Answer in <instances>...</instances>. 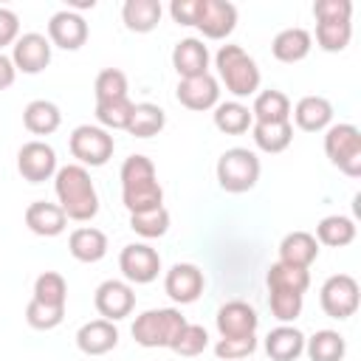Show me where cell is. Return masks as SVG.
I'll use <instances>...</instances> for the list:
<instances>
[{
  "instance_id": "cell-1",
  "label": "cell",
  "mask_w": 361,
  "mask_h": 361,
  "mask_svg": "<svg viewBox=\"0 0 361 361\" xmlns=\"http://www.w3.org/2000/svg\"><path fill=\"white\" fill-rule=\"evenodd\" d=\"M54 192L59 200V209L65 212L68 220L87 223L99 214V195L90 180V172L79 164L59 166L54 175Z\"/></svg>"
},
{
  "instance_id": "cell-2",
  "label": "cell",
  "mask_w": 361,
  "mask_h": 361,
  "mask_svg": "<svg viewBox=\"0 0 361 361\" xmlns=\"http://www.w3.org/2000/svg\"><path fill=\"white\" fill-rule=\"evenodd\" d=\"M121 203L130 214L164 206V189L155 175V164L147 155H130L121 164Z\"/></svg>"
},
{
  "instance_id": "cell-3",
  "label": "cell",
  "mask_w": 361,
  "mask_h": 361,
  "mask_svg": "<svg viewBox=\"0 0 361 361\" xmlns=\"http://www.w3.org/2000/svg\"><path fill=\"white\" fill-rule=\"evenodd\" d=\"M214 68H217V76L226 85V90L234 96V102L257 96L262 76H259L254 56H248L240 45H220V51L214 54Z\"/></svg>"
},
{
  "instance_id": "cell-4",
  "label": "cell",
  "mask_w": 361,
  "mask_h": 361,
  "mask_svg": "<svg viewBox=\"0 0 361 361\" xmlns=\"http://www.w3.org/2000/svg\"><path fill=\"white\" fill-rule=\"evenodd\" d=\"M214 172H217V183L223 192L243 195V192H251L257 186L262 166H259L257 152H251L245 147H231L217 158Z\"/></svg>"
},
{
  "instance_id": "cell-5",
  "label": "cell",
  "mask_w": 361,
  "mask_h": 361,
  "mask_svg": "<svg viewBox=\"0 0 361 361\" xmlns=\"http://www.w3.org/2000/svg\"><path fill=\"white\" fill-rule=\"evenodd\" d=\"M186 327V319L178 307H152L135 316L133 322V338L141 347H172L178 333Z\"/></svg>"
},
{
  "instance_id": "cell-6",
  "label": "cell",
  "mask_w": 361,
  "mask_h": 361,
  "mask_svg": "<svg viewBox=\"0 0 361 361\" xmlns=\"http://www.w3.org/2000/svg\"><path fill=\"white\" fill-rule=\"evenodd\" d=\"M324 155L347 178H361V130L355 124H330L324 130Z\"/></svg>"
},
{
  "instance_id": "cell-7",
  "label": "cell",
  "mask_w": 361,
  "mask_h": 361,
  "mask_svg": "<svg viewBox=\"0 0 361 361\" xmlns=\"http://www.w3.org/2000/svg\"><path fill=\"white\" fill-rule=\"evenodd\" d=\"M71 155L79 161V166H104L110 158H113V149H116V141L113 135L104 130V127H96V124H79L73 133H71Z\"/></svg>"
},
{
  "instance_id": "cell-8",
  "label": "cell",
  "mask_w": 361,
  "mask_h": 361,
  "mask_svg": "<svg viewBox=\"0 0 361 361\" xmlns=\"http://www.w3.org/2000/svg\"><path fill=\"white\" fill-rule=\"evenodd\" d=\"M319 305L330 319H350L361 305V288L350 274H333L319 290Z\"/></svg>"
},
{
  "instance_id": "cell-9",
  "label": "cell",
  "mask_w": 361,
  "mask_h": 361,
  "mask_svg": "<svg viewBox=\"0 0 361 361\" xmlns=\"http://www.w3.org/2000/svg\"><path fill=\"white\" fill-rule=\"evenodd\" d=\"M118 268L127 282L133 285H149L158 279L161 271V254L147 243H130L118 254Z\"/></svg>"
},
{
  "instance_id": "cell-10",
  "label": "cell",
  "mask_w": 361,
  "mask_h": 361,
  "mask_svg": "<svg viewBox=\"0 0 361 361\" xmlns=\"http://www.w3.org/2000/svg\"><path fill=\"white\" fill-rule=\"evenodd\" d=\"M56 152L45 141H25L17 152V172L28 183H42L56 175Z\"/></svg>"
},
{
  "instance_id": "cell-11",
  "label": "cell",
  "mask_w": 361,
  "mask_h": 361,
  "mask_svg": "<svg viewBox=\"0 0 361 361\" xmlns=\"http://www.w3.org/2000/svg\"><path fill=\"white\" fill-rule=\"evenodd\" d=\"M206 288V276L192 262H175L164 276V290L175 305H192L200 299Z\"/></svg>"
},
{
  "instance_id": "cell-12",
  "label": "cell",
  "mask_w": 361,
  "mask_h": 361,
  "mask_svg": "<svg viewBox=\"0 0 361 361\" xmlns=\"http://www.w3.org/2000/svg\"><path fill=\"white\" fill-rule=\"evenodd\" d=\"M93 305L99 310L102 319L107 322H121L133 313L135 307V293L130 288V282H121V279H104L99 288H96V296H93Z\"/></svg>"
},
{
  "instance_id": "cell-13",
  "label": "cell",
  "mask_w": 361,
  "mask_h": 361,
  "mask_svg": "<svg viewBox=\"0 0 361 361\" xmlns=\"http://www.w3.org/2000/svg\"><path fill=\"white\" fill-rule=\"evenodd\" d=\"M87 23L79 11L73 8H62L51 17L48 23V42L62 48V51H79L87 42Z\"/></svg>"
},
{
  "instance_id": "cell-14",
  "label": "cell",
  "mask_w": 361,
  "mask_h": 361,
  "mask_svg": "<svg viewBox=\"0 0 361 361\" xmlns=\"http://www.w3.org/2000/svg\"><path fill=\"white\" fill-rule=\"evenodd\" d=\"M51 42L45 34H37V31H28L23 37H17L14 48H11V62L17 71L23 73H39L51 65Z\"/></svg>"
},
{
  "instance_id": "cell-15",
  "label": "cell",
  "mask_w": 361,
  "mask_h": 361,
  "mask_svg": "<svg viewBox=\"0 0 361 361\" xmlns=\"http://www.w3.org/2000/svg\"><path fill=\"white\" fill-rule=\"evenodd\" d=\"M237 25V6L228 0H200V11H197V23L195 28H200L203 37L209 39H226Z\"/></svg>"
},
{
  "instance_id": "cell-16",
  "label": "cell",
  "mask_w": 361,
  "mask_h": 361,
  "mask_svg": "<svg viewBox=\"0 0 361 361\" xmlns=\"http://www.w3.org/2000/svg\"><path fill=\"white\" fill-rule=\"evenodd\" d=\"M214 322H217L220 338H245V336H254L257 327H259L257 310H254L248 302H240V299L226 302V305L217 310Z\"/></svg>"
},
{
  "instance_id": "cell-17",
  "label": "cell",
  "mask_w": 361,
  "mask_h": 361,
  "mask_svg": "<svg viewBox=\"0 0 361 361\" xmlns=\"http://www.w3.org/2000/svg\"><path fill=\"white\" fill-rule=\"evenodd\" d=\"M175 96H178V102H180L186 110L203 113V110L217 107V102H220V82H217L212 73L192 76V79H180L178 87H175Z\"/></svg>"
},
{
  "instance_id": "cell-18",
  "label": "cell",
  "mask_w": 361,
  "mask_h": 361,
  "mask_svg": "<svg viewBox=\"0 0 361 361\" xmlns=\"http://www.w3.org/2000/svg\"><path fill=\"white\" fill-rule=\"evenodd\" d=\"M172 68L178 71L180 79H192V76L209 73V48L203 45V39L186 37V39L175 42V48H172Z\"/></svg>"
},
{
  "instance_id": "cell-19",
  "label": "cell",
  "mask_w": 361,
  "mask_h": 361,
  "mask_svg": "<svg viewBox=\"0 0 361 361\" xmlns=\"http://www.w3.org/2000/svg\"><path fill=\"white\" fill-rule=\"evenodd\" d=\"M116 344H118L116 322L93 319V322H85V324L76 330V347H79L85 355H104V353L116 350Z\"/></svg>"
},
{
  "instance_id": "cell-20",
  "label": "cell",
  "mask_w": 361,
  "mask_h": 361,
  "mask_svg": "<svg viewBox=\"0 0 361 361\" xmlns=\"http://www.w3.org/2000/svg\"><path fill=\"white\" fill-rule=\"evenodd\" d=\"M293 121L305 133H322L333 124V104L324 96H302L293 107Z\"/></svg>"
},
{
  "instance_id": "cell-21",
  "label": "cell",
  "mask_w": 361,
  "mask_h": 361,
  "mask_svg": "<svg viewBox=\"0 0 361 361\" xmlns=\"http://www.w3.org/2000/svg\"><path fill=\"white\" fill-rule=\"evenodd\" d=\"M25 226L37 234V237H56L65 231L68 217L59 209V203H48V200H34L25 209Z\"/></svg>"
},
{
  "instance_id": "cell-22",
  "label": "cell",
  "mask_w": 361,
  "mask_h": 361,
  "mask_svg": "<svg viewBox=\"0 0 361 361\" xmlns=\"http://www.w3.org/2000/svg\"><path fill=\"white\" fill-rule=\"evenodd\" d=\"M319 257V243L310 231H290L279 243V262L293 268H310Z\"/></svg>"
},
{
  "instance_id": "cell-23",
  "label": "cell",
  "mask_w": 361,
  "mask_h": 361,
  "mask_svg": "<svg viewBox=\"0 0 361 361\" xmlns=\"http://www.w3.org/2000/svg\"><path fill=\"white\" fill-rule=\"evenodd\" d=\"M265 353L271 361H296L305 353V333L293 324H279L265 336Z\"/></svg>"
},
{
  "instance_id": "cell-24",
  "label": "cell",
  "mask_w": 361,
  "mask_h": 361,
  "mask_svg": "<svg viewBox=\"0 0 361 361\" xmlns=\"http://www.w3.org/2000/svg\"><path fill=\"white\" fill-rule=\"evenodd\" d=\"M310 48H313V37L305 28H282L271 42V54L285 65L302 62L310 54Z\"/></svg>"
},
{
  "instance_id": "cell-25",
  "label": "cell",
  "mask_w": 361,
  "mask_h": 361,
  "mask_svg": "<svg viewBox=\"0 0 361 361\" xmlns=\"http://www.w3.org/2000/svg\"><path fill=\"white\" fill-rule=\"evenodd\" d=\"M68 251L79 262H99L107 254V234L99 231V228H93V226H82V228L71 231Z\"/></svg>"
},
{
  "instance_id": "cell-26",
  "label": "cell",
  "mask_w": 361,
  "mask_h": 361,
  "mask_svg": "<svg viewBox=\"0 0 361 361\" xmlns=\"http://www.w3.org/2000/svg\"><path fill=\"white\" fill-rule=\"evenodd\" d=\"M161 14H164V6L158 0H127L121 6V20L127 31H135V34L155 31L161 23Z\"/></svg>"
},
{
  "instance_id": "cell-27",
  "label": "cell",
  "mask_w": 361,
  "mask_h": 361,
  "mask_svg": "<svg viewBox=\"0 0 361 361\" xmlns=\"http://www.w3.org/2000/svg\"><path fill=\"white\" fill-rule=\"evenodd\" d=\"M23 124H25V130L34 133V135H51V133L59 130L62 113H59V107H56L54 102H48V99H34V102H28L25 110H23Z\"/></svg>"
},
{
  "instance_id": "cell-28",
  "label": "cell",
  "mask_w": 361,
  "mask_h": 361,
  "mask_svg": "<svg viewBox=\"0 0 361 361\" xmlns=\"http://www.w3.org/2000/svg\"><path fill=\"white\" fill-rule=\"evenodd\" d=\"M251 135H254V144L262 149V152H282L290 147L293 141V124L290 121H254L251 124Z\"/></svg>"
},
{
  "instance_id": "cell-29",
  "label": "cell",
  "mask_w": 361,
  "mask_h": 361,
  "mask_svg": "<svg viewBox=\"0 0 361 361\" xmlns=\"http://www.w3.org/2000/svg\"><path fill=\"white\" fill-rule=\"evenodd\" d=\"M316 243L319 245H330V248H344L355 240V223L347 214H330L322 217L316 226Z\"/></svg>"
},
{
  "instance_id": "cell-30",
  "label": "cell",
  "mask_w": 361,
  "mask_h": 361,
  "mask_svg": "<svg viewBox=\"0 0 361 361\" xmlns=\"http://www.w3.org/2000/svg\"><path fill=\"white\" fill-rule=\"evenodd\" d=\"M212 118H214V127L226 135H243L254 124L251 107H245L243 102H217Z\"/></svg>"
},
{
  "instance_id": "cell-31",
  "label": "cell",
  "mask_w": 361,
  "mask_h": 361,
  "mask_svg": "<svg viewBox=\"0 0 361 361\" xmlns=\"http://www.w3.org/2000/svg\"><path fill=\"white\" fill-rule=\"evenodd\" d=\"M166 127V113L152 104V102H138L133 104V116L127 124V133L135 138H152Z\"/></svg>"
},
{
  "instance_id": "cell-32",
  "label": "cell",
  "mask_w": 361,
  "mask_h": 361,
  "mask_svg": "<svg viewBox=\"0 0 361 361\" xmlns=\"http://www.w3.org/2000/svg\"><path fill=\"white\" fill-rule=\"evenodd\" d=\"M254 121H290V99L282 90H259L251 104Z\"/></svg>"
},
{
  "instance_id": "cell-33",
  "label": "cell",
  "mask_w": 361,
  "mask_h": 361,
  "mask_svg": "<svg viewBox=\"0 0 361 361\" xmlns=\"http://www.w3.org/2000/svg\"><path fill=\"white\" fill-rule=\"evenodd\" d=\"M268 290H293V293H305L310 288V271L307 268H293L285 262H274L265 274Z\"/></svg>"
},
{
  "instance_id": "cell-34",
  "label": "cell",
  "mask_w": 361,
  "mask_h": 361,
  "mask_svg": "<svg viewBox=\"0 0 361 361\" xmlns=\"http://www.w3.org/2000/svg\"><path fill=\"white\" fill-rule=\"evenodd\" d=\"M305 353L310 361H341L347 341L336 330H316L310 338H305Z\"/></svg>"
},
{
  "instance_id": "cell-35",
  "label": "cell",
  "mask_w": 361,
  "mask_h": 361,
  "mask_svg": "<svg viewBox=\"0 0 361 361\" xmlns=\"http://www.w3.org/2000/svg\"><path fill=\"white\" fill-rule=\"evenodd\" d=\"M350 37H353L350 20H322V23H316V42L327 54L344 51L350 45Z\"/></svg>"
},
{
  "instance_id": "cell-36",
  "label": "cell",
  "mask_w": 361,
  "mask_h": 361,
  "mask_svg": "<svg viewBox=\"0 0 361 361\" xmlns=\"http://www.w3.org/2000/svg\"><path fill=\"white\" fill-rule=\"evenodd\" d=\"M37 302L42 305H51V307H65L68 302V282L62 274L56 271H42L37 279H34V296Z\"/></svg>"
},
{
  "instance_id": "cell-37",
  "label": "cell",
  "mask_w": 361,
  "mask_h": 361,
  "mask_svg": "<svg viewBox=\"0 0 361 361\" xmlns=\"http://www.w3.org/2000/svg\"><path fill=\"white\" fill-rule=\"evenodd\" d=\"M130 228H133L138 237H144V240L164 237V234L169 231V212H166V206H155V209L130 214Z\"/></svg>"
},
{
  "instance_id": "cell-38",
  "label": "cell",
  "mask_w": 361,
  "mask_h": 361,
  "mask_svg": "<svg viewBox=\"0 0 361 361\" xmlns=\"http://www.w3.org/2000/svg\"><path fill=\"white\" fill-rule=\"evenodd\" d=\"M133 116V102L127 99H113V102H96V121L104 130H127Z\"/></svg>"
},
{
  "instance_id": "cell-39",
  "label": "cell",
  "mask_w": 361,
  "mask_h": 361,
  "mask_svg": "<svg viewBox=\"0 0 361 361\" xmlns=\"http://www.w3.org/2000/svg\"><path fill=\"white\" fill-rule=\"evenodd\" d=\"M93 93H96V102L127 99V73L118 68H104L93 82Z\"/></svg>"
},
{
  "instance_id": "cell-40",
  "label": "cell",
  "mask_w": 361,
  "mask_h": 361,
  "mask_svg": "<svg viewBox=\"0 0 361 361\" xmlns=\"http://www.w3.org/2000/svg\"><path fill=\"white\" fill-rule=\"evenodd\" d=\"M268 305L274 319H279L282 324H290L299 319L302 305H305V293H293V290H268Z\"/></svg>"
},
{
  "instance_id": "cell-41",
  "label": "cell",
  "mask_w": 361,
  "mask_h": 361,
  "mask_svg": "<svg viewBox=\"0 0 361 361\" xmlns=\"http://www.w3.org/2000/svg\"><path fill=\"white\" fill-rule=\"evenodd\" d=\"M206 347H209V333H206V327L186 322V327L178 333V338L172 341L169 350L178 353V355H183V358H195V355H200Z\"/></svg>"
},
{
  "instance_id": "cell-42",
  "label": "cell",
  "mask_w": 361,
  "mask_h": 361,
  "mask_svg": "<svg viewBox=\"0 0 361 361\" xmlns=\"http://www.w3.org/2000/svg\"><path fill=\"white\" fill-rule=\"evenodd\" d=\"M62 319H65V307H51V305H42L37 299H31L25 307V322L34 330H54L62 324Z\"/></svg>"
},
{
  "instance_id": "cell-43",
  "label": "cell",
  "mask_w": 361,
  "mask_h": 361,
  "mask_svg": "<svg viewBox=\"0 0 361 361\" xmlns=\"http://www.w3.org/2000/svg\"><path fill=\"white\" fill-rule=\"evenodd\" d=\"M257 350V336H245V338H220L214 344V355L220 361H240L245 355H251Z\"/></svg>"
},
{
  "instance_id": "cell-44",
  "label": "cell",
  "mask_w": 361,
  "mask_h": 361,
  "mask_svg": "<svg viewBox=\"0 0 361 361\" xmlns=\"http://www.w3.org/2000/svg\"><path fill=\"white\" fill-rule=\"evenodd\" d=\"M350 14H353L350 0H316L313 3L316 23H322V20H350Z\"/></svg>"
},
{
  "instance_id": "cell-45",
  "label": "cell",
  "mask_w": 361,
  "mask_h": 361,
  "mask_svg": "<svg viewBox=\"0 0 361 361\" xmlns=\"http://www.w3.org/2000/svg\"><path fill=\"white\" fill-rule=\"evenodd\" d=\"M197 11H200V0H172L169 6V14L178 25H195Z\"/></svg>"
},
{
  "instance_id": "cell-46",
  "label": "cell",
  "mask_w": 361,
  "mask_h": 361,
  "mask_svg": "<svg viewBox=\"0 0 361 361\" xmlns=\"http://www.w3.org/2000/svg\"><path fill=\"white\" fill-rule=\"evenodd\" d=\"M17 37H20V20H17V14L11 8H3L0 6V51L6 45H14Z\"/></svg>"
},
{
  "instance_id": "cell-47",
  "label": "cell",
  "mask_w": 361,
  "mask_h": 361,
  "mask_svg": "<svg viewBox=\"0 0 361 361\" xmlns=\"http://www.w3.org/2000/svg\"><path fill=\"white\" fill-rule=\"evenodd\" d=\"M14 79H17V68H14L11 56H6V54L0 51V90L11 87V85H14Z\"/></svg>"
}]
</instances>
